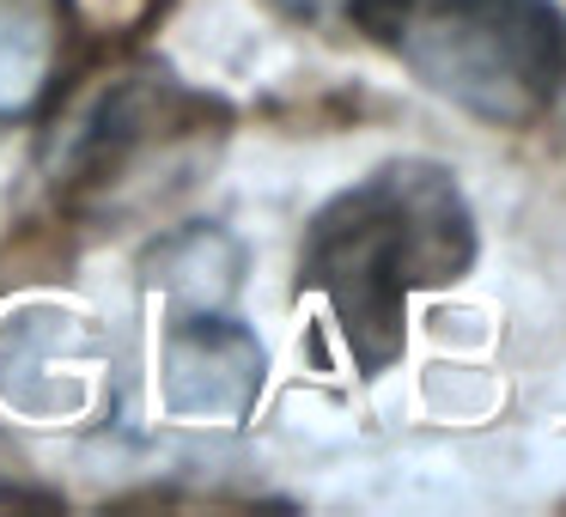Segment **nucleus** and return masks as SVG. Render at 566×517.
Instances as JSON below:
<instances>
[{"mask_svg":"<svg viewBox=\"0 0 566 517\" xmlns=\"http://www.w3.org/2000/svg\"><path fill=\"white\" fill-rule=\"evenodd\" d=\"M67 43V0H0V123L55 92Z\"/></svg>","mask_w":566,"mask_h":517,"instance_id":"nucleus-6","label":"nucleus"},{"mask_svg":"<svg viewBox=\"0 0 566 517\" xmlns=\"http://www.w3.org/2000/svg\"><path fill=\"white\" fill-rule=\"evenodd\" d=\"M281 13H293V19H317L323 7H335V0H274Z\"/></svg>","mask_w":566,"mask_h":517,"instance_id":"nucleus-8","label":"nucleus"},{"mask_svg":"<svg viewBox=\"0 0 566 517\" xmlns=\"http://www.w3.org/2000/svg\"><path fill=\"white\" fill-rule=\"evenodd\" d=\"M475 262V213L444 165L390 159L329 201L298 250V286L329 305L366 378L402 359L408 298L451 286Z\"/></svg>","mask_w":566,"mask_h":517,"instance_id":"nucleus-1","label":"nucleus"},{"mask_svg":"<svg viewBox=\"0 0 566 517\" xmlns=\"http://www.w3.org/2000/svg\"><path fill=\"white\" fill-rule=\"evenodd\" d=\"M226 104L153 62L104 74L50 140L55 208L74 220H123L184 196L226 140Z\"/></svg>","mask_w":566,"mask_h":517,"instance_id":"nucleus-2","label":"nucleus"},{"mask_svg":"<svg viewBox=\"0 0 566 517\" xmlns=\"http://www.w3.org/2000/svg\"><path fill=\"white\" fill-rule=\"evenodd\" d=\"M342 13L402 55L420 86L493 128H530L560 98L566 25L554 0H342Z\"/></svg>","mask_w":566,"mask_h":517,"instance_id":"nucleus-3","label":"nucleus"},{"mask_svg":"<svg viewBox=\"0 0 566 517\" xmlns=\"http://www.w3.org/2000/svg\"><path fill=\"white\" fill-rule=\"evenodd\" d=\"M262 395V341L244 323L220 317V310H189L165 329L159 347V402L171 420H220L238 426L250 420Z\"/></svg>","mask_w":566,"mask_h":517,"instance_id":"nucleus-4","label":"nucleus"},{"mask_svg":"<svg viewBox=\"0 0 566 517\" xmlns=\"http://www.w3.org/2000/svg\"><path fill=\"white\" fill-rule=\"evenodd\" d=\"M147 268H153V281H159L165 293L196 298V305H213L220 293H232V286H238V244L226 232L196 225V232L165 238V244L153 250Z\"/></svg>","mask_w":566,"mask_h":517,"instance_id":"nucleus-7","label":"nucleus"},{"mask_svg":"<svg viewBox=\"0 0 566 517\" xmlns=\"http://www.w3.org/2000/svg\"><path fill=\"white\" fill-rule=\"evenodd\" d=\"M86 329L55 310H25L19 323L0 329V383L31 414H62L86 390Z\"/></svg>","mask_w":566,"mask_h":517,"instance_id":"nucleus-5","label":"nucleus"}]
</instances>
